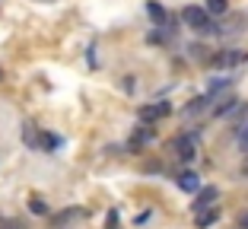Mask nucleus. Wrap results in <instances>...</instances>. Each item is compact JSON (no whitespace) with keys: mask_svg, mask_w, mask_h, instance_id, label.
<instances>
[{"mask_svg":"<svg viewBox=\"0 0 248 229\" xmlns=\"http://www.w3.org/2000/svg\"><path fill=\"white\" fill-rule=\"evenodd\" d=\"M182 19H185V26H191V29H197V32H213L210 13H207L204 7H185Z\"/></svg>","mask_w":248,"mask_h":229,"instance_id":"f257e3e1","label":"nucleus"},{"mask_svg":"<svg viewBox=\"0 0 248 229\" xmlns=\"http://www.w3.org/2000/svg\"><path fill=\"white\" fill-rule=\"evenodd\" d=\"M80 220H86V210L83 207H67L51 220V229H73V223H80Z\"/></svg>","mask_w":248,"mask_h":229,"instance_id":"f03ea898","label":"nucleus"},{"mask_svg":"<svg viewBox=\"0 0 248 229\" xmlns=\"http://www.w3.org/2000/svg\"><path fill=\"white\" fill-rule=\"evenodd\" d=\"M219 198V191L217 188H201V191H197V198H194V204H191V207H194V216L197 214H204V210H213V200Z\"/></svg>","mask_w":248,"mask_h":229,"instance_id":"7ed1b4c3","label":"nucleus"},{"mask_svg":"<svg viewBox=\"0 0 248 229\" xmlns=\"http://www.w3.org/2000/svg\"><path fill=\"white\" fill-rule=\"evenodd\" d=\"M169 111H172V105H169V102H153V105H143V108H140L137 115H140V121H146V124H150V121L166 118Z\"/></svg>","mask_w":248,"mask_h":229,"instance_id":"20e7f679","label":"nucleus"},{"mask_svg":"<svg viewBox=\"0 0 248 229\" xmlns=\"http://www.w3.org/2000/svg\"><path fill=\"white\" fill-rule=\"evenodd\" d=\"M172 150H175L178 159H185V163H191L197 156V147H194V137H178L175 143H172Z\"/></svg>","mask_w":248,"mask_h":229,"instance_id":"39448f33","label":"nucleus"},{"mask_svg":"<svg viewBox=\"0 0 248 229\" xmlns=\"http://www.w3.org/2000/svg\"><path fill=\"white\" fill-rule=\"evenodd\" d=\"M245 61H248L245 51H219L217 58H213V67H239V64H245Z\"/></svg>","mask_w":248,"mask_h":229,"instance_id":"423d86ee","label":"nucleus"},{"mask_svg":"<svg viewBox=\"0 0 248 229\" xmlns=\"http://www.w3.org/2000/svg\"><path fill=\"white\" fill-rule=\"evenodd\" d=\"M175 182H178V188H182V191H188V194H197L201 188H204V185H201V175H197V172H182Z\"/></svg>","mask_w":248,"mask_h":229,"instance_id":"0eeeda50","label":"nucleus"},{"mask_svg":"<svg viewBox=\"0 0 248 229\" xmlns=\"http://www.w3.org/2000/svg\"><path fill=\"white\" fill-rule=\"evenodd\" d=\"M217 216H219V210H217V207H213V210H204V214H197V229L213 226V223H217Z\"/></svg>","mask_w":248,"mask_h":229,"instance_id":"6e6552de","label":"nucleus"},{"mask_svg":"<svg viewBox=\"0 0 248 229\" xmlns=\"http://www.w3.org/2000/svg\"><path fill=\"white\" fill-rule=\"evenodd\" d=\"M146 13H150V19H153L156 26H166V10H162L159 3H146Z\"/></svg>","mask_w":248,"mask_h":229,"instance_id":"1a4fd4ad","label":"nucleus"},{"mask_svg":"<svg viewBox=\"0 0 248 229\" xmlns=\"http://www.w3.org/2000/svg\"><path fill=\"white\" fill-rule=\"evenodd\" d=\"M207 13H210V16H223V13H226V10H229V0H207Z\"/></svg>","mask_w":248,"mask_h":229,"instance_id":"9d476101","label":"nucleus"},{"mask_svg":"<svg viewBox=\"0 0 248 229\" xmlns=\"http://www.w3.org/2000/svg\"><path fill=\"white\" fill-rule=\"evenodd\" d=\"M22 140H26V147H38V143H42V131H35V127H26V131H22Z\"/></svg>","mask_w":248,"mask_h":229,"instance_id":"9b49d317","label":"nucleus"},{"mask_svg":"<svg viewBox=\"0 0 248 229\" xmlns=\"http://www.w3.org/2000/svg\"><path fill=\"white\" fill-rule=\"evenodd\" d=\"M42 150H58L61 147V137H54V134H45L42 131V143H38Z\"/></svg>","mask_w":248,"mask_h":229,"instance_id":"f8f14e48","label":"nucleus"},{"mask_svg":"<svg viewBox=\"0 0 248 229\" xmlns=\"http://www.w3.org/2000/svg\"><path fill=\"white\" fill-rule=\"evenodd\" d=\"M29 210L38 214V216H45V214H48V204H45L42 198H29Z\"/></svg>","mask_w":248,"mask_h":229,"instance_id":"ddd939ff","label":"nucleus"},{"mask_svg":"<svg viewBox=\"0 0 248 229\" xmlns=\"http://www.w3.org/2000/svg\"><path fill=\"white\" fill-rule=\"evenodd\" d=\"M150 137H153V131H150V127H140V131L134 134V150H137L140 143H146V140H150Z\"/></svg>","mask_w":248,"mask_h":229,"instance_id":"4468645a","label":"nucleus"},{"mask_svg":"<svg viewBox=\"0 0 248 229\" xmlns=\"http://www.w3.org/2000/svg\"><path fill=\"white\" fill-rule=\"evenodd\" d=\"M207 102H210V96H201V99H194V102H191V105H188L185 111H188V115H194V111H201V108H204Z\"/></svg>","mask_w":248,"mask_h":229,"instance_id":"2eb2a0df","label":"nucleus"},{"mask_svg":"<svg viewBox=\"0 0 248 229\" xmlns=\"http://www.w3.org/2000/svg\"><path fill=\"white\" fill-rule=\"evenodd\" d=\"M239 143L248 150V124H242V131H239Z\"/></svg>","mask_w":248,"mask_h":229,"instance_id":"dca6fc26","label":"nucleus"},{"mask_svg":"<svg viewBox=\"0 0 248 229\" xmlns=\"http://www.w3.org/2000/svg\"><path fill=\"white\" fill-rule=\"evenodd\" d=\"M115 223H118V214L111 210V214H108V223H105V229H115Z\"/></svg>","mask_w":248,"mask_h":229,"instance_id":"f3484780","label":"nucleus"},{"mask_svg":"<svg viewBox=\"0 0 248 229\" xmlns=\"http://www.w3.org/2000/svg\"><path fill=\"white\" fill-rule=\"evenodd\" d=\"M245 229H248V216H245Z\"/></svg>","mask_w":248,"mask_h":229,"instance_id":"a211bd4d","label":"nucleus"},{"mask_svg":"<svg viewBox=\"0 0 248 229\" xmlns=\"http://www.w3.org/2000/svg\"><path fill=\"white\" fill-rule=\"evenodd\" d=\"M0 80H3V70H0Z\"/></svg>","mask_w":248,"mask_h":229,"instance_id":"6ab92c4d","label":"nucleus"},{"mask_svg":"<svg viewBox=\"0 0 248 229\" xmlns=\"http://www.w3.org/2000/svg\"><path fill=\"white\" fill-rule=\"evenodd\" d=\"M42 3H51V0H42Z\"/></svg>","mask_w":248,"mask_h":229,"instance_id":"aec40b11","label":"nucleus"},{"mask_svg":"<svg viewBox=\"0 0 248 229\" xmlns=\"http://www.w3.org/2000/svg\"><path fill=\"white\" fill-rule=\"evenodd\" d=\"M245 172H248V166H245Z\"/></svg>","mask_w":248,"mask_h":229,"instance_id":"412c9836","label":"nucleus"},{"mask_svg":"<svg viewBox=\"0 0 248 229\" xmlns=\"http://www.w3.org/2000/svg\"><path fill=\"white\" fill-rule=\"evenodd\" d=\"M13 229H16V226H13Z\"/></svg>","mask_w":248,"mask_h":229,"instance_id":"4be33fe9","label":"nucleus"}]
</instances>
